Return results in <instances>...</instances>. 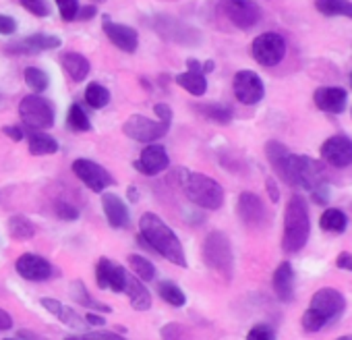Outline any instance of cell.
<instances>
[{"label":"cell","mask_w":352,"mask_h":340,"mask_svg":"<svg viewBox=\"0 0 352 340\" xmlns=\"http://www.w3.org/2000/svg\"><path fill=\"white\" fill-rule=\"evenodd\" d=\"M60 46L58 36H46V34H36L30 38H23L21 42L9 44L7 52L11 54H40L44 50H54Z\"/></svg>","instance_id":"17"},{"label":"cell","mask_w":352,"mask_h":340,"mask_svg":"<svg viewBox=\"0 0 352 340\" xmlns=\"http://www.w3.org/2000/svg\"><path fill=\"white\" fill-rule=\"evenodd\" d=\"M336 266L342 268V270H350V272H352V253H342V255L336 259Z\"/></svg>","instance_id":"46"},{"label":"cell","mask_w":352,"mask_h":340,"mask_svg":"<svg viewBox=\"0 0 352 340\" xmlns=\"http://www.w3.org/2000/svg\"><path fill=\"white\" fill-rule=\"evenodd\" d=\"M85 321L91 323V326H104V317H100V315H96V313H87V315H85Z\"/></svg>","instance_id":"51"},{"label":"cell","mask_w":352,"mask_h":340,"mask_svg":"<svg viewBox=\"0 0 352 340\" xmlns=\"http://www.w3.org/2000/svg\"><path fill=\"white\" fill-rule=\"evenodd\" d=\"M157 290H160V297H162L168 305H172V307H183V305L187 303L185 293H183L179 286H176L174 282H160Z\"/></svg>","instance_id":"32"},{"label":"cell","mask_w":352,"mask_h":340,"mask_svg":"<svg viewBox=\"0 0 352 340\" xmlns=\"http://www.w3.org/2000/svg\"><path fill=\"white\" fill-rule=\"evenodd\" d=\"M15 30H17V23H15V19H13V17L0 15V34L9 36V34H13Z\"/></svg>","instance_id":"44"},{"label":"cell","mask_w":352,"mask_h":340,"mask_svg":"<svg viewBox=\"0 0 352 340\" xmlns=\"http://www.w3.org/2000/svg\"><path fill=\"white\" fill-rule=\"evenodd\" d=\"M247 340H276V334L270 326H255L249 334H247Z\"/></svg>","instance_id":"41"},{"label":"cell","mask_w":352,"mask_h":340,"mask_svg":"<svg viewBox=\"0 0 352 340\" xmlns=\"http://www.w3.org/2000/svg\"><path fill=\"white\" fill-rule=\"evenodd\" d=\"M137 198H139V195H137V189L131 185V187H129V200H131V202H135Z\"/></svg>","instance_id":"52"},{"label":"cell","mask_w":352,"mask_h":340,"mask_svg":"<svg viewBox=\"0 0 352 340\" xmlns=\"http://www.w3.org/2000/svg\"><path fill=\"white\" fill-rule=\"evenodd\" d=\"M170 160H168V153L162 145L157 143H149L143 151H141V158L137 162H133L135 170H139L141 175L145 177H155L160 173L168 168Z\"/></svg>","instance_id":"13"},{"label":"cell","mask_w":352,"mask_h":340,"mask_svg":"<svg viewBox=\"0 0 352 340\" xmlns=\"http://www.w3.org/2000/svg\"><path fill=\"white\" fill-rule=\"evenodd\" d=\"M124 293L129 295V301H131V307L137 309V311H147L151 309V293L143 286V282L135 276H129L126 280V288Z\"/></svg>","instance_id":"24"},{"label":"cell","mask_w":352,"mask_h":340,"mask_svg":"<svg viewBox=\"0 0 352 340\" xmlns=\"http://www.w3.org/2000/svg\"><path fill=\"white\" fill-rule=\"evenodd\" d=\"M3 133H5V135H9L13 141H21V139H23V131H21L19 127H5V129H3Z\"/></svg>","instance_id":"48"},{"label":"cell","mask_w":352,"mask_h":340,"mask_svg":"<svg viewBox=\"0 0 352 340\" xmlns=\"http://www.w3.org/2000/svg\"><path fill=\"white\" fill-rule=\"evenodd\" d=\"M253 59L263 65V67H276L278 63H282L284 54H286V42L280 34L267 32L255 38L253 46H251Z\"/></svg>","instance_id":"9"},{"label":"cell","mask_w":352,"mask_h":340,"mask_svg":"<svg viewBox=\"0 0 352 340\" xmlns=\"http://www.w3.org/2000/svg\"><path fill=\"white\" fill-rule=\"evenodd\" d=\"M224 15L239 30H249L261 19V9L253 0H224Z\"/></svg>","instance_id":"11"},{"label":"cell","mask_w":352,"mask_h":340,"mask_svg":"<svg viewBox=\"0 0 352 340\" xmlns=\"http://www.w3.org/2000/svg\"><path fill=\"white\" fill-rule=\"evenodd\" d=\"M9 233L17 241H28V239H32L36 235V226H34V222L28 216L17 214V216L9 218Z\"/></svg>","instance_id":"28"},{"label":"cell","mask_w":352,"mask_h":340,"mask_svg":"<svg viewBox=\"0 0 352 340\" xmlns=\"http://www.w3.org/2000/svg\"><path fill=\"white\" fill-rule=\"evenodd\" d=\"M153 110H155V114L160 116L162 123H168V125H170V120H172V110H170L168 104H155Z\"/></svg>","instance_id":"45"},{"label":"cell","mask_w":352,"mask_h":340,"mask_svg":"<svg viewBox=\"0 0 352 340\" xmlns=\"http://www.w3.org/2000/svg\"><path fill=\"white\" fill-rule=\"evenodd\" d=\"M311 233V220H309V208L307 202L300 195H292L286 214H284V237H282V247L286 253H296L300 251Z\"/></svg>","instance_id":"3"},{"label":"cell","mask_w":352,"mask_h":340,"mask_svg":"<svg viewBox=\"0 0 352 340\" xmlns=\"http://www.w3.org/2000/svg\"><path fill=\"white\" fill-rule=\"evenodd\" d=\"M91 3H98V5H102V3H106V0H91Z\"/></svg>","instance_id":"54"},{"label":"cell","mask_w":352,"mask_h":340,"mask_svg":"<svg viewBox=\"0 0 352 340\" xmlns=\"http://www.w3.org/2000/svg\"><path fill=\"white\" fill-rule=\"evenodd\" d=\"M338 340H352V336H344V338H338Z\"/></svg>","instance_id":"55"},{"label":"cell","mask_w":352,"mask_h":340,"mask_svg":"<svg viewBox=\"0 0 352 340\" xmlns=\"http://www.w3.org/2000/svg\"><path fill=\"white\" fill-rule=\"evenodd\" d=\"M204 259L212 270L230 276V272L234 268V255H232V245H230V241H228V237L224 233L214 231V233H210L206 237Z\"/></svg>","instance_id":"6"},{"label":"cell","mask_w":352,"mask_h":340,"mask_svg":"<svg viewBox=\"0 0 352 340\" xmlns=\"http://www.w3.org/2000/svg\"><path fill=\"white\" fill-rule=\"evenodd\" d=\"M75 301L77 303H81V305H85V307H89V309H96V311H112L108 305H102V303H98L87 290H85V286L81 284V282H75Z\"/></svg>","instance_id":"37"},{"label":"cell","mask_w":352,"mask_h":340,"mask_svg":"<svg viewBox=\"0 0 352 340\" xmlns=\"http://www.w3.org/2000/svg\"><path fill=\"white\" fill-rule=\"evenodd\" d=\"M96 15V7H83L77 13V19H91Z\"/></svg>","instance_id":"50"},{"label":"cell","mask_w":352,"mask_h":340,"mask_svg":"<svg viewBox=\"0 0 352 340\" xmlns=\"http://www.w3.org/2000/svg\"><path fill=\"white\" fill-rule=\"evenodd\" d=\"M40 303H42V307L46 311H50L52 315H56L65 326H69L73 330H85L87 328L85 317H81L73 307H69V305H65V303H60L56 299H50V297H42Z\"/></svg>","instance_id":"20"},{"label":"cell","mask_w":352,"mask_h":340,"mask_svg":"<svg viewBox=\"0 0 352 340\" xmlns=\"http://www.w3.org/2000/svg\"><path fill=\"white\" fill-rule=\"evenodd\" d=\"M239 216L249 224V226H259L267 220V212L263 202L255 193H241L239 198Z\"/></svg>","instance_id":"19"},{"label":"cell","mask_w":352,"mask_h":340,"mask_svg":"<svg viewBox=\"0 0 352 340\" xmlns=\"http://www.w3.org/2000/svg\"><path fill=\"white\" fill-rule=\"evenodd\" d=\"M350 85H352V73H350Z\"/></svg>","instance_id":"56"},{"label":"cell","mask_w":352,"mask_h":340,"mask_svg":"<svg viewBox=\"0 0 352 340\" xmlns=\"http://www.w3.org/2000/svg\"><path fill=\"white\" fill-rule=\"evenodd\" d=\"M54 210H56V216L60 220H65V222H73V220L79 218V210L73 204H69V202H56Z\"/></svg>","instance_id":"39"},{"label":"cell","mask_w":352,"mask_h":340,"mask_svg":"<svg viewBox=\"0 0 352 340\" xmlns=\"http://www.w3.org/2000/svg\"><path fill=\"white\" fill-rule=\"evenodd\" d=\"M102 208L106 214V220L112 229H124L129 226V208L124 202L114 193H102Z\"/></svg>","instance_id":"21"},{"label":"cell","mask_w":352,"mask_h":340,"mask_svg":"<svg viewBox=\"0 0 352 340\" xmlns=\"http://www.w3.org/2000/svg\"><path fill=\"white\" fill-rule=\"evenodd\" d=\"M85 102H87L91 108L100 110V108L108 106V102H110V92H108L102 83H89V85L85 87Z\"/></svg>","instance_id":"30"},{"label":"cell","mask_w":352,"mask_h":340,"mask_svg":"<svg viewBox=\"0 0 352 340\" xmlns=\"http://www.w3.org/2000/svg\"><path fill=\"white\" fill-rule=\"evenodd\" d=\"M73 173H75V175L94 191V193H104V189H108V187L114 183V179L110 177L108 170H106L104 166L91 162V160H75V162H73Z\"/></svg>","instance_id":"10"},{"label":"cell","mask_w":352,"mask_h":340,"mask_svg":"<svg viewBox=\"0 0 352 340\" xmlns=\"http://www.w3.org/2000/svg\"><path fill=\"white\" fill-rule=\"evenodd\" d=\"M25 83L30 85V89H34L36 94H42L44 89H48V75L38 69V67H28L25 69Z\"/></svg>","instance_id":"33"},{"label":"cell","mask_w":352,"mask_h":340,"mask_svg":"<svg viewBox=\"0 0 352 340\" xmlns=\"http://www.w3.org/2000/svg\"><path fill=\"white\" fill-rule=\"evenodd\" d=\"M315 9L325 17H348L352 19L350 0H315Z\"/></svg>","instance_id":"25"},{"label":"cell","mask_w":352,"mask_h":340,"mask_svg":"<svg viewBox=\"0 0 352 340\" xmlns=\"http://www.w3.org/2000/svg\"><path fill=\"white\" fill-rule=\"evenodd\" d=\"M104 34L108 36V40L122 52H135L139 46V34L137 30L122 25V23H112L108 17L104 19Z\"/></svg>","instance_id":"16"},{"label":"cell","mask_w":352,"mask_h":340,"mask_svg":"<svg viewBox=\"0 0 352 340\" xmlns=\"http://www.w3.org/2000/svg\"><path fill=\"white\" fill-rule=\"evenodd\" d=\"M176 83L185 87L191 96H204L208 92V79L201 71H187L176 77Z\"/></svg>","instance_id":"26"},{"label":"cell","mask_w":352,"mask_h":340,"mask_svg":"<svg viewBox=\"0 0 352 340\" xmlns=\"http://www.w3.org/2000/svg\"><path fill=\"white\" fill-rule=\"evenodd\" d=\"M126 280H129L126 270H124L122 266L110 264V270H108V288H110L112 293H124Z\"/></svg>","instance_id":"35"},{"label":"cell","mask_w":352,"mask_h":340,"mask_svg":"<svg viewBox=\"0 0 352 340\" xmlns=\"http://www.w3.org/2000/svg\"><path fill=\"white\" fill-rule=\"evenodd\" d=\"M321 229L327 231V233H344L346 226H348V218L342 210H336V208H329L321 214V220H319Z\"/></svg>","instance_id":"29"},{"label":"cell","mask_w":352,"mask_h":340,"mask_svg":"<svg viewBox=\"0 0 352 340\" xmlns=\"http://www.w3.org/2000/svg\"><path fill=\"white\" fill-rule=\"evenodd\" d=\"M67 123H69V127H71L73 131H79V133H83V131H89V129H91V123H89V118H87L85 110H83L79 104H73V106H71L69 116H67Z\"/></svg>","instance_id":"34"},{"label":"cell","mask_w":352,"mask_h":340,"mask_svg":"<svg viewBox=\"0 0 352 340\" xmlns=\"http://www.w3.org/2000/svg\"><path fill=\"white\" fill-rule=\"evenodd\" d=\"M185 195L204 210H220L224 204V189L218 181L191 170H179Z\"/></svg>","instance_id":"4"},{"label":"cell","mask_w":352,"mask_h":340,"mask_svg":"<svg viewBox=\"0 0 352 340\" xmlns=\"http://www.w3.org/2000/svg\"><path fill=\"white\" fill-rule=\"evenodd\" d=\"M110 259H100L96 268V282L100 288H108V270H110Z\"/></svg>","instance_id":"42"},{"label":"cell","mask_w":352,"mask_h":340,"mask_svg":"<svg viewBox=\"0 0 352 340\" xmlns=\"http://www.w3.org/2000/svg\"><path fill=\"white\" fill-rule=\"evenodd\" d=\"M321 156L327 164L346 168L352 164V141L344 135H333L321 145Z\"/></svg>","instance_id":"14"},{"label":"cell","mask_w":352,"mask_h":340,"mask_svg":"<svg viewBox=\"0 0 352 340\" xmlns=\"http://www.w3.org/2000/svg\"><path fill=\"white\" fill-rule=\"evenodd\" d=\"M265 151H267L272 166L276 168V173L280 175V179H284L292 187H302L311 191L313 200L319 204L327 202L329 191L323 179V170L315 160H311L309 156L290 153L286 145L278 141H270L265 145Z\"/></svg>","instance_id":"1"},{"label":"cell","mask_w":352,"mask_h":340,"mask_svg":"<svg viewBox=\"0 0 352 340\" xmlns=\"http://www.w3.org/2000/svg\"><path fill=\"white\" fill-rule=\"evenodd\" d=\"M65 340H81V338H77V336H69V338H65Z\"/></svg>","instance_id":"53"},{"label":"cell","mask_w":352,"mask_h":340,"mask_svg":"<svg viewBox=\"0 0 352 340\" xmlns=\"http://www.w3.org/2000/svg\"><path fill=\"white\" fill-rule=\"evenodd\" d=\"M234 96L241 104H247V106H253L257 102L263 100L265 96V87H263V81L257 73L253 71H239L234 75Z\"/></svg>","instance_id":"12"},{"label":"cell","mask_w":352,"mask_h":340,"mask_svg":"<svg viewBox=\"0 0 352 340\" xmlns=\"http://www.w3.org/2000/svg\"><path fill=\"white\" fill-rule=\"evenodd\" d=\"M265 187H267V191H270V198H272V202H278V200H280V191H278V187H276L274 179H267Z\"/></svg>","instance_id":"49"},{"label":"cell","mask_w":352,"mask_h":340,"mask_svg":"<svg viewBox=\"0 0 352 340\" xmlns=\"http://www.w3.org/2000/svg\"><path fill=\"white\" fill-rule=\"evenodd\" d=\"M170 125L162 120H151L143 114H133L126 118L122 131L126 137L139 141V143H153L155 139H162L168 133Z\"/></svg>","instance_id":"8"},{"label":"cell","mask_w":352,"mask_h":340,"mask_svg":"<svg viewBox=\"0 0 352 340\" xmlns=\"http://www.w3.org/2000/svg\"><path fill=\"white\" fill-rule=\"evenodd\" d=\"M19 114H21V120L30 129H36V131H44V129H50L54 125V106H52V102L38 96V94L25 96L21 100Z\"/></svg>","instance_id":"7"},{"label":"cell","mask_w":352,"mask_h":340,"mask_svg":"<svg viewBox=\"0 0 352 340\" xmlns=\"http://www.w3.org/2000/svg\"><path fill=\"white\" fill-rule=\"evenodd\" d=\"M315 106L323 112L329 114H340L346 110L348 104V94L342 87H319L313 96Z\"/></svg>","instance_id":"18"},{"label":"cell","mask_w":352,"mask_h":340,"mask_svg":"<svg viewBox=\"0 0 352 340\" xmlns=\"http://www.w3.org/2000/svg\"><path fill=\"white\" fill-rule=\"evenodd\" d=\"M129 264H131V268L135 272V278H139L143 282H149V280L155 278V266L147 257H143V255H129Z\"/></svg>","instance_id":"31"},{"label":"cell","mask_w":352,"mask_h":340,"mask_svg":"<svg viewBox=\"0 0 352 340\" xmlns=\"http://www.w3.org/2000/svg\"><path fill=\"white\" fill-rule=\"evenodd\" d=\"M81 340H126V338L114 332H85Z\"/></svg>","instance_id":"43"},{"label":"cell","mask_w":352,"mask_h":340,"mask_svg":"<svg viewBox=\"0 0 352 340\" xmlns=\"http://www.w3.org/2000/svg\"><path fill=\"white\" fill-rule=\"evenodd\" d=\"M342 311H344V297L336 288H321L313 295L311 307L302 315V328L307 332H317L327 321L340 317Z\"/></svg>","instance_id":"5"},{"label":"cell","mask_w":352,"mask_h":340,"mask_svg":"<svg viewBox=\"0 0 352 340\" xmlns=\"http://www.w3.org/2000/svg\"><path fill=\"white\" fill-rule=\"evenodd\" d=\"M139 231H141V241L147 243L149 249H153L155 253H160L174 266L187 268V257H185L181 239L176 237V233L157 214L145 212L139 218Z\"/></svg>","instance_id":"2"},{"label":"cell","mask_w":352,"mask_h":340,"mask_svg":"<svg viewBox=\"0 0 352 340\" xmlns=\"http://www.w3.org/2000/svg\"><path fill=\"white\" fill-rule=\"evenodd\" d=\"M30 151L34 156H48V153L58 151V143H56V139L52 135L36 131V133L30 135Z\"/></svg>","instance_id":"27"},{"label":"cell","mask_w":352,"mask_h":340,"mask_svg":"<svg viewBox=\"0 0 352 340\" xmlns=\"http://www.w3.org/2000/svg\"><path fill=\"white\" fill-rule=\"evenodd\" d=\"M19 3L36 17H46L48 15V3H46V0H19Z\"/></svg>","instance_id":"40"},{"label":"cell","mask_w":352,"mask_h":340,"mask_svg":"<svg viewBox=\"0 0 352 340\" xmlns=\"http://www.w3.org/2000/svg\"><path fill=\"white\" fill-rule=\"evenodd\" d=\"M56 5H58L60 17H63L65 21L77 19V13H79V0H56Z\"/></svg>","instance_id":"38"},{"label":"cell","mask_w":352,"mask_h":340,"mask_svg":"<svg viewBox=\"0 0 352 340\" xmlns=\"http://www.w3.org/2000/svg\"><path fill=\"white\" fill-rule=\"evenodd\" d=\"M208 118H212L214 123H220V125H226L230 123L232 118V110L228 106H222V104H206L199 108Z\"/></svg>","instance_id":"36"},{"label":"cell","mask_w":352,"mask_h":340,"mask_svg":"<svg viewBox=\"0 0 352 340\" xmlns=\"http://www.w3.org/2000/svg\"><path fill=\"white\" fill-rule=\"evenodd\" d=\"M274 290L280 301L288 303L294 297V270L288 262H282L274 272Z\"/></svg>","instance_id":"22"},{"label":"cell","mask_w":352,"mask_h":340,"mask_svg":"<svg viewBox=\"0 0 352 340\" xmlns=\"http://www.w3.org/2000/svg\"><path fill=\"white\" fill-rule=\"evenodd\" d=\"M17 272L21 278L25 280H32V282H42V280H48L52 278L54 274V268L52 264L42 257V255H36V253H25L17 259Z\"/></svg>","instance_id":"15"},{"label":"cell","mask_w":352,"mask_h":340,"mask_svg":"<svg viewBox=\"0 0 352 340\" xmlns=\"http://www.w3.org/2000/svg\"><path fill=\"white\" fill-rule=\"evenodd\" d=\"M11 328H13V317L5 309H0V332L11 330Z\"/></svg>","instance_id":"47"},{"label":"cell","mask_w":352,"mask_h":340,"mask_svg":"<svg viewBox=\"0 0 352 340\" xmlns=\"http://www.w3.org/2000/svg\"><path fill=\"white\" fill-rule=\"evenodd\" d=\"M60 65H63L65 73H67L75 83H81V81L89 75V69H91L89 61H87L83 54H79V52H65V54L60 56Z\"/></svg>","instance_id":"23"}]
</instances>
